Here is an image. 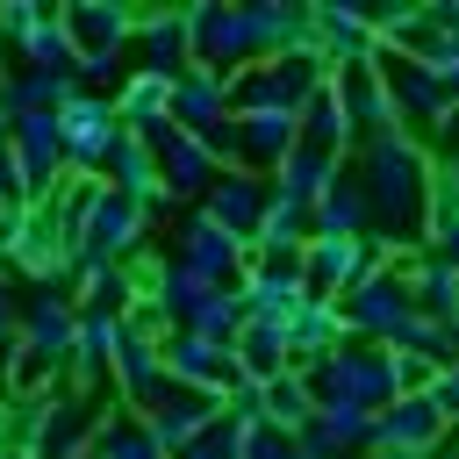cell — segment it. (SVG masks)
<instances>
[{"label":"cell","instance_id":"1","mask_svg":"<svg viewBox=\"0 0 459 459\" xmlns=\"http://www.w3.org/2000/svg\"><path fill=\"white\" fill-rule=\"evenodd\" d=\"M445 430L452 423H445V409L430 394H394L387 409H373V452H416V459H430Z\"/></svg>","mask_w":459,"mask_h":459},{"label":"cell","instance_id":"2","mask_svg":"<svg viewBox=\"0 0 459 459\" xmlns=\"http://www.w3.org/2000/svg\"><path fill=\"white\" fill-rule=\"evenodd\" d=\"M308 237H373V208H366L359 172H337L330 179V194L308 208Z\"/></svg>","mask_w":459,"mask_h":459},{"label":"cell","instance_id":"3","mask_svg":"<svg viewBox=\"0 0 459 459\" xmlns=\"http://www.w3.org/2000/svg\"><path fill=\"white\" fill-rule=\"evenodd\" d=\"M265 416H273V430H308V423H316V387H308L301 373L265 380Z\"/></svg>","mask_w":459,"mask_h":459},{"label":"cell","instance_id":"4","mask_svg":"<svg viewBox=\"0 0 459 459\" xmlns=\"http://www.w3.org/2000/svg\"><path fill=\"white\" fill-rule=\"evenodd\" d=\"M366 459H416V452H366Z\"/></svg>","mask_w":459,"mask_h":459}]
</instances>
